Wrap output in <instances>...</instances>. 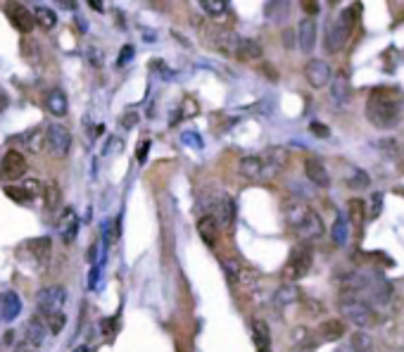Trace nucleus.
<instances>
[{
    "instance_id": "obj_35",
    "label": "nucleus",
    "mask_w": 404,
    "mask_h": 352,
    "mask_svg": "<svg viewBox=\"0 0 404 352\" xmlns=\"http://www.w3.org/2000/svg\"><path fill=\"white\" fill-rule=\"evenodd\" d=\"M5 195H8L10 200H15V202H22V205H29V202L33 200V195L26 191L24 186H8V188H5Z\"/></svg>"
},
{
    "instance_id": "obj_32",
    "label": "nucleus",
    "mask_w": 404,
    "mask_h": 352,
    "mask_svg": "<svg viewBox=\"0 0 404 352\" xmlns=\"http://www.w3.org/2000/svg\"><path fill=\"white\" fill-rule=\"evenodd\" d=\"M200 8L207 12L209 17H222L229 10V0H200Z\"/></svg>"
},
{
    "instance_id": "obj_7",
    "label": "nucleus",
    "mask_w": 404,
    "mask_h": 352,
    "mask_svg": "<svg viewBox=\"0 0 404 352\" xmlns=\"http://www.w3.org/2000/svg\"><path fill=\"white\" fill-rule=\"evenodd\" d=\"M67 304V288L55 283V286H45L38 290L36 295V307H38V314L40 317H48V314H60Z\"/></svg>"
},
{
    "instance_id": "obj_3",
    "label": "nucleus",
    "mask_w": 404,
    "mask_h": 352,
    "mask_svg": "<svg viewBox=\"0 0 404 352\" xmlns=\"http://www.w3.org/2000/svg\"><path fill=\"white\" fill-rule=\"evenodd\" d=\"M338 309H340L342 319L350 321L352 326H357V329H368V326H371V324L376 321L371 304L361 300L359 295L347 293V290H342V293H340Z\"/></svg>"
},
{
    "instance_id": "obj_9",
    "label": "nucleus",
    "mask_w": 404,
    "mask_h": 352,
    "mask_svg": "<svg viewBox=\"0 0 404 352\" xmlns=\"http://www.w3.org/2000/svg\"><path fill=\"white\" fill-rule=\"evenodd\" d=\"M45 145L55 158H67L70 155V148H72V133L70 128L60 121H53L50 126L45 128Z\"/></svg>"
},
{
    "instance_id": "obj_16",
    "label": "nucleus",
    "mask_w": 404,
    "mask_h": 352,
    "mask_svg": "<svg viewBox=\"0 0 404 352\" xmlns=\"http://www.w3.org/2000/svg\"><path fill=\"white\" fill-rule=\"evenodd\" d=\"M19 312H22V300H19V295L15 290H3V293H0V321L5 324L15 321Z\"/></svg>"
},
{
    "instance_id": "obj_30",
    "label": "nucleus",
    "mask_w": 404,
    "mask_h": 352,
    "mask_svg": "<svg viewBox=\"0 0 404 352\" xmlns=\"http://www.w3.org/2000/svg\"><path fill=\"white\" fill-rule=\"evenodd\" d=\"M350 348L352 352H376V343L366 331H354L350 336Z\"/></svg>"
},
{
    "instance_id": "obj_17",
    "label": "nucleus",
    "mask_w": 404,
    "mask_h": 352,
    "mask_svg": "<svg viewBox=\"0 0 404 352\" xmlns=\"http://www.w3.org/2000/svg\"><path fill=\"white\" fill-rule=\"evenodd\" d=\"M328 91H331V103L335 107H347L352 100V86L350 81H347L342 74H338L335 79H331V84H328Z\"/></svg>"
},
{
    "instance_id": "obj_47",
    "label": "nucleus",
    "mask_w": 404,
    "mask_h": 352,
    "mask_svg": "<svg viewBox=\"0 0 404 352\" xmlns=\"http://www.w3.org/2000/svg\"><path fill=\"white\" fill-rule=\"evenodd\" d=\"M8 105H10V100H8V96H5L3 91H0V112H5L8 110Z\"/></svg>"
},
{
    "instance_id": "obj_29",
    "label": "nucleus",
    "mask_w": 404,
    "mask_h": 352,
    "mask_svg": "<svg viewBox=\"0 0 404 352\" xmlns=\"http://www.w3.org/2000/svg\"><path fill=\"white\" fill-rule=\"evenodd\" d=\"M252 341L259 348H271V334L264 319H252Z\"/></svg>"
},
{
    "instance_id": "obj_6",
    "label": "nucleus",
    "mask_w": 404,
    "mask_h": 352,
    "mask_svg": "<svg viewBox=\"0 0 404 352\" xmlns=\"http://www.w3.org/2000/svg\"><path fill=\"white\" fill-rule=\"evenodd\" d=\"M312 262H314L312 246L297 243V246L290 250V257H288V262H285V279H290V281L305 279V276L312 272Z\"/></svg>"
},
{
    "instance_id": "obj_27",
    "label": "nucleus",
    "mask_w": 404,
    "mask_h": 352,
    "mask_svg": "<svg viewBox=\"0 0 404 352\" xmlns=\"http://www.w3.org/2000/svg\"><path fill=\"white\" fill-rule=\"evenodd\" d=\"M331 238L335 246H347V241H350V221H347L345 214H338L333 221V229H331Z\"/></svg>"
},
{
    "instance_id": "obj_42",
    "label": "nucleus",
    "mask_w": 404,
    "mask_h": 352,
    "mask_svg": "<svg viewBox=\"0 0 404 352\" xmlns=\"http://www.w3.org/2000/svg\"><path fill=\"white\" fill-rule=\"evenodd\" d=\"M131 57H133V48H131V45H124L121 53H119V57H117V67H126Z\"/></svg>"
},
{
    "instance_id": "obj_8",
    "label": "nucleus",
    "mask_w": 404,
    "mask_h": 352,
    "mask_svg": "<svg viewBox=\"0 0 404 352\" xmlns=\"http://www.w3.org/2000/svg\"><path fill=\"white\" fill-rule=\"evenodd\" d=\"M50 238H31L19 246V260H29L36 269H45L50 260Z\"/></svg>"
},
{
    "instance_id": "obj_2",
    "label": "nucleus",
    "mask_w": 404,
    "mask_h": 352,
    "mask_svg": "<svg viewBox=\"0 0 404 352\" xmlns=\"http://www.w3.org/2000/svg\"><path fill=\"white\" fill-rule=\"evenodd\" d=\"M366 119L376 128H395L400 124V103L395 100V93L388 88H376L366 100Z\"/></svg>"
},
{
    "instance_id": "obj_10",
    "label": "nucleus",
    "mask_w": 404,
    "mask_h": 352,
    "mask_svg": "<svg viewBox=\"0 0 404 352\" xmlns=\"http://www.w3.org/2000/svg\"><path fill=\"white\" fill-rule=\"evenodd\" d=\"M226 274H229V281L238 288H255L257 286V272L248 264H243L241 260H226L224 262Z\"/></svg>"
},
{
    "instance_id": "obj_24",
    "label": "nucleus",
    "mask_w": 404,
    "mask_h": 352,
    "mask_svg": "<svg viewBox=\"0 0 404 352\" xmlns=\"http://www.w3.org/2000/svg\"><path fill=\"white\" fill-rule=\"evenodd\" d=\"M45 107H48V112L55 114V117H65L67 110H70V103H67L65 91H60V88H53V91L45 96Z\"/></svg>"
},
{
    "instance_id": "obj_21",
    "label": "nucleus",
    "mask_w": 404,
    "mask_h": 352,
    "mask_svg": "<svg viewBox=\"0 0 404 352\" xmlns=\"http://www.w3.org/2000/svg\"><path fill=\"white\" fill-rule=\"evenodd\" d=\"M300 300H302V290H300L295 283H285V286H280L276 293H273V307L276 309L293 307V304Z\"/></svg>"
},
{
    "instance_id": "obj_46",
    "label": "nucleus",
    "mask_w": 404,
    "mask_h": 352,
    "mask_svg": "<svg viewBox=\"0 0 404 352\" xmlns=\"http://www.w3.org/2000/svg\"><path fill=\"white\" fill-rule=\"evenodd\" d=\"M148 150H150V141H146V143L141 145V150H138V162H141V165H143V162H146Z\"/></svg>"
},
{
    "instance_id": "obj_48",
    "label": "nucleus",
    "mask_w": 404,
    "mask_h": 352,
    "mask_svg": "<svg viewBox=\"0 0 404 352\" xmlns=\"http://www.w3.org/2000/svg\"><path fill=\"white\" fill-rule=\"evenodd\" d=\"M98 274H100V269H98V267H93V269H91V281H88V286H91V288H95V281H98Z\"/></svg>"
},
{
    "instance_id": "obj_54",
    "label": "nucleus",
    "mask_w": 404,
    "mask_h": 352,
    "mask_svg": "<svg viewBox=\"0 0 404 352\" xmlns=\"http://www.w3.org/2000/svg\"><path fill=\"white\" fill-rule=\"evenodd\" d=\"M257 352H271V348H259Z\"/></svg>"
},
{
    "instance_id": "obj_25",
    "label": "nucleus",
    "mask_w": 404,
    "mask_h": 352,
    "mask_svg": "<svg viewBox=\"0 0 404 352\" xmlns=\"http://www.w3.org/2000/svg\"><path fill=\"white\" fill-rule=\"evenodd\" d=\"M234 55L241 60V62H255V60L262 57V45L252 38H241V43H238Z\"/></svg>"
},
{
    "instance_id": "obj_45",
    "label": "nucleus",
    "mask_w": 404,
    "mask_h": 352,
    "mask_svg": "<svg viewBox=\"0 0 404 352\" xmlns=\"http://www.w3.org/2000/svg\"><path fill=\"white\" fill-rule=\"evenodd\" d=\"M302 10L307 12V15H317V12H319V3H312V0H310V3H302Z\"/></svg>"
},
{
    "instance_id": "obj_15",
    "label": "nucleus",
    "mask_w": 404,
    "mask_h": 352,
    "mask_svg": "<svg viewBox=\"0 0 404 352\" xmlns=\"http://www.w3.org/2000/svg\"><path fill=\"white\" fill-rule=\"evenodd\" d=\"M43 341H45V324H43L40 317H31V319L26 321V326H24L22 343L29 350H36V348L43 345Z\"/></svg>"
},
{
    "instance_id": "obj_20",
    "label": "nucleus",
    "mask_w": 404,
    "mask_h": 352,
    "mask_svg": "<svg viewBox=\"0 0 404 352\" xmlns=\"http://www.w3.org/2000/svg\"><path fill=\"white\" fill-rule=\"evenodd\" d=\"M297 43L302 53H312L314 45H317V22L312 17H305L297 24Z\"/></svg>"
},
{
    "instance_id": "obj_51",
    "label": "nucleus",
    "mask_w": 404,
    "mask_h": 352,
    "mask_svg": "<svg viewBox=\"0 0 404 352\" xmlns=\"http://www.w3.org/2000/svg\"><path fill=\"white\" fill-rule=\"evenodd\" d=\"M290 352H312V348H305V345H295Z\"/></svg>"
},
{
    "instance_id": "obj_41",
    "label": "nucleus",
    "mask_w": 404,
    "mask_h": 352,
    "mask_svg": "<svg viewBox=\"0 0 404 352\" xmlns=\"http://www.w3.org/2000/svg\"><path fill=\"white\" fill-rule=\"evenodd\" d=\"M310 131L314 133V136H319V138H328V136H331V128L324 126V124H319V121H312Z\"/></svg>"
},
{
    "instance_id": "obj_18",
    "label": "nucleus",
    "mask_w": 404,
    "mask_h": 352,
    "mask_svg": "<svg viewBox=\"0 0 404 352\" xmlns=\"http://www.w3.org/2000/svg\"><path fill=\"white\" fill-rule=\"evenodd\" d=\"M305 174L314 186H319V188L331 186V174H328V169L324 167V162H321L319 158H307L305 160Z\"/></svg>"
},
{
    "instance_id": "obj_44",
    "label": "nucleus",
    "mask_w": 404,
    "mask_h": 352,
    "mask_svg": "<svg viewBox=\"0 0 404 352\" xmlns=\"http://www.w3.org/2000/svg\"><path fill=\"white\" fill-rule=\"evenodd\" d=\"M88 60H91V65H93V67H100V65H102V53L88 50Z\"/></svg>"
},
{
    "instance_id": "obj_53",
    "label": "nucleus",
    "mask_w": 404,
    "mask_h": 352,
    "mask_svg": "<svg viewBox=\"0 0 404 352\" xmlns=\"http://www.w3.org/2000/svg\"><path fill=\"white\" fill-rule=\"evenodd\" d=\"M74 352H88V348H86V345H79V348L74 350Z\"/></svg>"
},
{
    "instance_id": "obj_34",
    "label": "nucleus",
    "mask_w": 404,
    "mask_h": 352,
    "mask_svg": "<svg viewBox=\"0 0 404 352\" xmlns=\"http://www.w3.org/2000/svg\"><path fill=\"white\" fill-rule=\"evenodd\" d=\"M347 184H350V188H354V191H366V188L371 186V176H368L364 169H352Z\"/></svg>"
},
{
    "instance_id": "obj_52",
    "label": "nucleus",
    "mask_w": 404,
    "mask_h": 352,
    "mask_svg": "<svg viewBox=\"0 0 404 352\" xmlns=\"http://www.w3.org/2000/svg\"><path fill=\"white\" fill-rule=\"evenodd\" d=\"M60 5H62L65 10H72V8H74V5H77V3H70V0H65V3H60Z\"/></svg>"
},
{
    "instance_id": "obj_11",
    "label": "nucleus",
    "mask_w": 404,
    "mask_h": 352,
    "mask_svg": "<svg viewBox=\"0 0 404 352\" xmlns=\"http://www.w3.org/2000/svg\"><path fill=\"white\" fill-rule=\"evenodd\" d=\"M305 79L312 88H324V86L331 84L333 72H331V67H328L326 60L314 57L305 65Z\"/></svg>"
},
{
    "instance_id": "obj_40",
    "label": "nucleus",
    "mask_w": 404,
    "mask_h": 352,
    "mask_svg": "<svg viewBox=\"0 0 404 352\" xmlns=\"http://www.w3.org/2000/svg\"><path fill=\"white\" fill-rule=\"evenodd\" d=\"M138 112H136V110H126L124 114H121V126H124V128H133L136 124H138Z\"/></svg>"
},
{
    "instance_id": "obj_43",
    "label": "nucleus",
    "mask_w": 404,
    "mask_h": 352,
    "mask_svg": "<svg viewBox=\"0 0 404 352\" xmlns=\"http://www.w3.org/2000/svg\"><path fill=\"white\" fill-rule=\"evenodd\" d=\"M305 307H310L307 312H310L312 317H317V314L324 312V304H321L319 300H305Z\"/></svg>"
},
{
    "instance_id": "obj_49",
    "label": "nucleus",
    "mask_w": 404,
    "mask_h": 352,
    "mask_svg": "<svg viewBox=\"0 0 404 352\" xmlns=\"http://www.w3.org/2000/svg\"><path fill=\"white\" fill-rule=\"evenodd\" d=\"M283 40H285V43H283L285 48H293V33H290V31H285V33H283Z\"/></svg>"
},
{
    "instance_id": "obj_37",
    "label": "nucleus",
    "mask_w": 404,
    "mask_h": 352,
    "mask_svg": "<svg viewBox=\"0 0 404 352\" xmlns=\"http://www.w3.org/2000/svg\"><path fill=\"white\" fill-rule=\"evenodd\" d=\"M43 324H45V329L50 331V334H60V331L65 329V324H67V317H65V312L48 314V317H43Z\"/></svg>"
},
{
    "instance_id": "obj_1",
    "label": "nucleus",
    "mask_w": 404,
    "mask_h": 352,
    "mask_svg": "<svg viewBox=\"0 0 404 352\" xmlns=\"http://www.w3.org/2000/svg\"><path fill=\"white\" fill-rule=\"evenodd\" d=\"M283 219L288 229L300 238V243L310 246V243L319 241L324 236V221H321V216L307 202L297 198H288L283 202Z\"/></svg>"
},
{
    "instance_id": "obj_28",
    "label": "nucleus",
    "mask_w": 404,
    "mask_h": 352,
    "mask_svg": "<svg viewBox=\"0 0 404 352\" xmlns=\"http://www.w3.org/2000/svg\"><path fill=\"white\" fill-rule=\"evenodd\" d=\"M77 231H79V219H77V214H74V209L67 207L65 214L60 216V233H62V238L70 243V241H74Z\"/></svg>"
},
{
    "instance_id": "obj_4",
    "label": "nucleus",
    "mask_w": 404,
    "mask_h": 352,
    "mask_svg": "<svg viewBox=\"0 0 404 352\" xmlns=\"http://www.w3.org/2000/svg\"><path fill=\"white\" fill-rule=\"evenodd\" d=\"M354 19H357V10L345 8L338 15V19H333V22L328 24V29H326V50L328 53H340L345 48V43L352 36Z\"/></svg>"
},
{
    "instance_id": "obj_12",
    "label": "nucleus",
    "mask_w": 404,
    "mask_h": 352,
    "mask_svg": "<svg viewBox=\"0 0 404 352\" xmlns=\"http://www.w3.org/2000/svg\"><path fill=\"white\" fill-rule=\"evenodd\" d=\"M204 33H209V36H207L209 43H207V45H212V48L226 53V55L236 53L238 43H241V38H238L236 31H231V29H219V26H212V29L204 31Z\"/></svg>"
},
{
    "instance_id": "obj_23",
    "label": "nucleus",
    "mask_w": 404,
    "mask_h": 352,
    "mask_svg": "<svg viewBox=\"0 0 404 352\" xmlns=\"http://www.w3.org/2000/svg\"><path fill=\"white\" fill-rule=\"evenodd\" d=\"M197 233H200V238L202 243L207 248H217V243H219V226H217V221L212 219V216H200V221H197Z\"/></svg>"
},
{
    "instance_id": "obj_39",
    "label": "nucleus",
    "mask_w": 404,
    "mask_h": 352,
    "mask_svg": "<svg viewBox=\"0 0 404 352\" xmlns=\"http://www.w3.org/2000/svg\"><path fill=\"white\" fill-rule=\"evenodd\" d=\"M383 212V193H373L371 200H368V212L366 216L368 219H378Z\"/></svg>"
},
{
    "instance_id": "obj_13",
    "label": "nucleus",
    "mask_w": 404,
    "mask_h": 352,
    "mask_svg": "<svg viewBox=\"0 0 404 352\" xmlns=\"http://www.w3.org/2000/svg\"><path fill=\"white\" fill-rule=\"evenodd\" d=\"M288 150L283 145H271V148H266V150L259 155V160H262V169H264V174H278V172H283L285 165H288Z\"/></svg>"
},
{
    "instance_id": "obj_22",
    "label": "nucleus",
    "mask_w": 404,
    "mask_h": 352,
    "mask_svg": "<svg viewBox=\"0 0 404 352\" xmlns=\"http://www.w3.org/2000/svg\"><path fill=\"white\" fill-rule=\"evenodd\" d=\"M317 334H319V341L335 343V341H340V338L345 336V321H342V319H326L317 329Z\"/></svg>"
},
{
    "instance_id": "obj_31",
    "label": "nucleus",
    "mask_w": 404,
    "mask_h": 352,
    "mask_svg": "<svg viewBox=\"0 0 404 352\" xmlns=\"http://www.w3.org/2000/svg\"><path fill=\"white\" fill-rule=\"evenodd\" d=\"M31 15H33V22H36L40 29H53V26L58 24V15H55L50 8H40V5H38Z\"/></svg>"
},
{
    "instance_id": "obj_14",
    "label": "nucleus",
    "mask_w": 404,
    "mask_h": 352,
    "mask_svg": "<svg viewBox=\"0 0 404 352\" xmlns=\"http://www.w3.org/2000/svg\"><path fill=\"white\" fill-rule=\"evenodd\" d=\"M0 174L5 179H22L26 174V158L19 150H8L0 162Z\"/></svg>"
},
{
    "instance_id": "obj_5",
    "label": "nucleus",
    "mask_w": 404,
    "mask_h": 352,
    "mask_svg": "<svg viewBox=\"0 0 404 352\" xmlns=\"http://www.w3.org/2000/svg\"><path fill=\"white\" fill-rule=\"evenodd\" d=\"M204 207H207V216L217 221L219 229H231L236 221V202L231 198L229 193L224 191H217L207 195V200H204Z\"/></svg>"
},
{
    "instance_id": "obj_38",
    "label": "nucleus",
    "mask_w": 404,
    "mask_h": 352,
    "mask_svg": "<svg viewBox=\"0 0 404 352\" xmlns=\"http://www.w3.org/2000/svg\"><path fill=\"white\" fill-rule=\"evenodd\" d=\"M347 209H350V219L354 221V226H361V224H364V202L354 198V200H350Z\"/></svg>"
},
{
    "instance_id": "obj_36",
    "label": "nucleus",
    "mask_w": 404,
    "mask_h": 352,
    "mask_svg": "<svg viewBox=\"0 0 404 352\" xmlns=\"http://www.w3.org/2000/svg\"><path fill=\"white\" fill-rule=\"evenodd\" d=\"M19 50H22V55L26 57V62L36 65L40 60V48L36 45V40H29V38L22 40V48H19Z\"/></svg>"
},
{
    "instance_id": "obj_50",
    "label": "nucleus",
    "mask_w": 404,
    "mask_h": 352,
    "mask_svg": "<svg viewBox=\"0 0 404 352\" xmlns=\"http://www.w3.org/2000/svg\"><path fill=\"white\" fill-rule=\"evenodd\" d=\"M88 5H91L93 10H98V12L102 10V3H100V0H88Z\"/></svg>"
},
{
    "instance_id": "obj_26",
    "label": "nucleus",
    "mask_w": 404,
    "mask_h": 352,
    "mask_svg": "<svg viewBox=\"0 0 404 352\" xmlns=\"http://www.w3.org/2000/svg\"><path fill=\"white\" fill-rule=\"evenodd\" d=\"M238 172H241V176H245V179H259V176H264L259 155H245L241 165H238Z\"/></svg>"
},
{
    "instance_id": "obj_19",
    "label": "nucleus",
    "mask_w": 404,
    "mask_h": 352,
    "mask_svg": "<svg viewBox=\"0 0 404 352\" xmlns=\"http://www.w3.org/2000/svg\"><path fill=\"white\" fill-rule=\"evenodd\" d=\"M8 17H10L12 26H15L17 31H22V33H31L33 26H36V22H33V15L24 8V5H19V3H12L10 5V8H8Z\"/></svg>"
},
{
    "instance_id": "obj_33",
    "label": "nucleus",
    "mask_w": 404,
    "mask_h": 352,
    "mask_svg": "<svg viewBox=\"0 0 404 352\" xmlns=\"http://www.w3.org/2000/svg\"><path fill=\"white\" fill-rule=\"evenodd\" d=\"M60 186L55 184V181H48V184L43 186V202H45V207L48 209H58L60 205Z\"/></svg>"
}]
</instances>
